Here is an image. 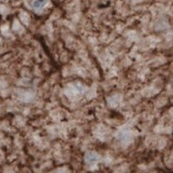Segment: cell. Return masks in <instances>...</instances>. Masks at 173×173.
I'll use <instances>...</instances> for the list:
<instances>
[{
    "label": "cell",
    "instance_id": "cell-1",
    "mask_svg": "<svg viewBox=\"0 0 173 173\" xmlns=\"http://www.w3.org/2000/svg\"><path fill=\"white\" fill-rule=\"evenodd\" d=\"M45 2H46V0H37V1L34 2V4L33 5H34V7H36V8H41Z\"/></svg>",
    "mask_w": 173,
    "mask_h": 173
}]
</instances>
